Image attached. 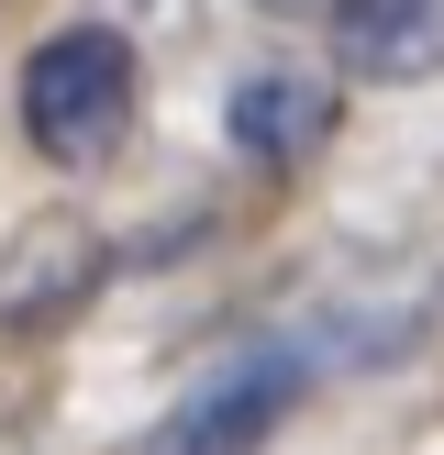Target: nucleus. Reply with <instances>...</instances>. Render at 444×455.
Instances as JSON below:
<instances>
[{
	"label": "nucleus",
	"mask_w": 444,
	"mask_h": 455,
	"mask_svg": "<svg viewBox=\"0 0 444 455\" xmlns=\"http://www.w3.org/2000/svg\"><path fill=\"white\" fill-rule=\"evenodd\" d=\"M133 44L111 34V22H67V34H44L34 56H22V145L44 156V167H100V156H123L133 133Z\"/></svg>",
	"instance_id": "nucleus-1"
},
{
	"label": "nucleus",
	"mask_w": 444,
	"mask_h": 455,
	"mask_svg": "<svg viewBox=\"0 0 444 455\" xmlns=\"http://www.w3.org/2000/svg\"><path fill=\"white\" fill-rule=\"evenodd\" d=\"M300 389H311V345H256V355H234V367L200 378L145 434V455H266V434L289 422Z\"/></svg>",
	"instance_id": "nucleus-2"
},
{
	"label": "nucleus",
	"mask_w": 444,
	"mask_h": 455,
	"mask_svg": "<svg viewBox=\"0 0 444 455\" xmlns=\"http://www.w3.org/2000/svg\"><path fill=\"white\" fill-rule=\"evenodd\" d=\"M333 67L367 89L444 78V0H333Z\"/></svg>",
	"instance_id": "nucleus-3"
},
{
	"label": "nucleus",
	"mask_w": 444,
	"mask_h": 455,
	"mask_svg": "<svg viewBox=\"0 0 444 455\" xmlns=\"http://www.w3.org/2000/svg\"><path fill=\"white\" fill-rule=\"evenodd\" d=\"M222 123H234V145L256 156V167H300V156L333 133V89L311 78V67H256Z\"/></svg>",
	"instance_id": "nucleus-4"
},
{
	"label": "nucleus",
	"mask_w": 444,
	"mask_h": 455,
	"mask_svg": "<svg viewBox=\"0 0 444 455\" xmlns=\"http://www.w3.org/2000/svg\"><path fill=\"white\" fill-rule=\"evenodd\" d=\"M89 289H100V244H89L78 222H44V234L12 244V267H0V323H56Z\"/></svg>",
	"instance_id": "nucleus-5"
}]
</instances>
